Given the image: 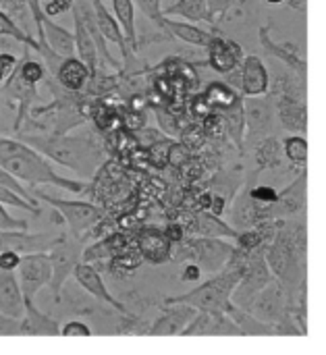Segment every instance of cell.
<instances>
[{
	"label": "cell",
	"instance_id": "obj_1",
	"mask_svg": "<svg viewBox=\"0 0 326 355\" xmlns=\"http://www.w3.org/2000/svg\"><path fill=\"white\" fill-rule=\"evenodd\" d=\"M0 168H4L17 181L29 185H54L71 193L85 191L83 181H75L58 175L48 158H44L37 150L29 148L21 139L0 137Z\"/></svg>",
	"mask_w": 326,
	"mask_h": 355
},
{
	"label": "cell",
	"instance_id": "obj_2",
	"mask_svg": "<svg viewBox=\"0 0 326 355\" xmlns=\"http://www.w3.org/2000/svg\"><path fill=\"white\" fill-rule=\"evenodd\" d=\"M21 141L81 177H94L100 166V146L89 135H21Z\"/></svg>",
	"mask_w": 326,
	"mask_h": 355
},
{
	"label": "cell",
	"instance_id": "obj_3",
	"mask_svg": "<svg viewBox=\"0 0 326 355\" xmlns=\"http://www.w3.org/2000/svg\"><path fill=\"white\" fill-rule=\"evenodd\" d=\"M243 264H246V254L237 252L229 258V262L218 270L216 277L200 283L196 289L183 293V295H173L164 302V306H189L196 312H216V314H227L231 308V295L243 275Z\"/></svg>",
	"mask_w": 326,
	"mask_h": 355
},
{
	"label": "cell",
	"instance_id": "obj_4",
	"mask_svg": "<svg viewBox=\"0 0 326 355\" xmlns=\"http://www.w3.org/2000/svg\"><path fill=\"white\" fill-rule=\"evenodd\" d=\"M183 245L175 252L179 258L194 262L200 266L202 272H216L221 270L229 258L235 254V248L221 241V239H208V237H200V239H189V241H181Z\"/></svg>",
	"mask_w": 326,
	"mask_h": 355
},
{
	"label": "cell",
	"instance_id": "obj_5",
	"mask_svg": "<svg viewBox=\"0 0 326 355\" xmlns=\"http://www.w3.org/2000/svg\"><path fill=\"white\" fill-rule=\"evenodd\" d=\"M266 248V245H264ZM264 248L256 250L252 254H246V264H243V275L231 295V304L246 310L250 302L275 279L266 260H264Z\"/></svg>",
	"mask_w": 326,
	"mask_h": 355
},
{
	"label": "cell",
	"instance_id": "obj_6",
	"mask_svg": "<svg viewBox=\"0 0 326 355\" xmlns=\"http://www.w3.org/2000/svg\"><path fill=\"white\" fill-rule=\"evenodd\" d=\"M35 200L46 202L52 210H56L60 214V218L67 223L71 235L75 239H79L83 233H87L89 229H94L100 218H102V210L89 202H79V200H60V198H52L46 193H37Z\"/></svg>",
	"mask_w": 326,
	"mask_h": 355
},
{
	"label": "cell",
	"instance_id": "obj_7",
	"mask_svg": "<svg viewBox=\"0 0 326 355\" xmlns=\"http://www.w3.org/2000/svg\"><path fill=\"white\" fill-rule=\"evenodd\" d=\"M289 297L285 293V285H281L277 279H273L246 308L248 314H252L256 320L277 327L279 322L289 318Z\"/></svg>",
	"mask_w": 326,
	"mask_h": 355
},
{
	"label": "cell",
	"instance_id": "obj_8",
	"mask_svg": "<svg viewBox=\"0 0 326 355\" xmlns=\"http://www.w3.org/2000/svg\"><path fill=\"white\" fill-rule=\"evenodd\" d=\"M81 245H79V239H69L65 235V239L54 245L50 252H48V260H50V266H52V277H50V289H52V295L54 300L58 302L60 300V291H62V285L65 281L69 279V275H73L75 266L81 262Z\"/></svg>",
	"mask_w": 326,
	"mask_h": 355
},
{
	"label": "cell",
	"instance_id": "obj_9",
	"mask_svg": "<svg viewBox=\"0 0 326 355\" xmlns=\"http://www.w3.org/2000/svg\"><path fill=\"white\" fill-rule=\"evenodd\" d=\"M50 277H52V266L48 254L23 256L17 268V281L21 287L23 302H35V295L40 293V289H44L50 283Z\"/></svg>",
	"mask_w": 326,
	"mask_h": 355
},
{
	"label": "cell",
	"instance_id": "obj_10",
	"mask_svg": "<svg viewBox=\"0 0 326 355\" xmlns=\"http://www.w3.org/2000/svg\"><path fill=\"white\" fill-rule=\"evenodd\" d=\"M65 239V233H29V231H0V252H15L19 256L48 254Z\"/></svg>",
	"mask_w": 326,
	"mask_h": 355
},
{
	"label": "cell",
	"instance_id": "obj_11",
	"mask_svg": "<svg viewBox=\"0 0 326 355\" xmlns=\"http://www.w3.org/2000/svg\"><path fill=\"white\" fill-rule=\"evenodd\" d=\"M181 337H243L237 324L227 314L196 312Z\"/></svg>",
	"mask_w": 326,
	"mask_h": 355
},
{
	"label": "cell",
	"instance_id": "obj_12",
	"mask_svg": "<svg viewBox=\"0 0 326 355\" xmlns=\"http://www.w3.org/2000/svg\"><path fill=\"white\" fill-rule=\"evenodd\" d=\"M73 277H75V279H77V283L83 287V291H87L89 295H94V297H96V300H100L102 304H106V306L114 308L117 312H121V314H125V316L133 318V312H131L125 304H121V302L110 293V289L106 287V283H104L102 275L98 272V268H96L94 264L79 262V264L75 266V270H73Z\"/></svg>",
	"mask_w": 326,
	"mask_h": 355
},
{
	"label": "cell",
	"instance_id": "obj_13",
	"mask_svg": "<svg viewBox=\"0 0 326 355\" xmlns=\"http://www.w3.org/2000/svg\"><path fill=\"white\" fill-rule=\"evenodd\" d=\"M241 106H243V119H246V129H248L246 133L250 137L264 135L266 131L273 129V121L277 114L273 98H262V96L243 98Z\"/></svg>",
	"mask_w": 326,
	"mask_h": 355
},
{
	"label": "cell",
	"instance_id": "obj_14",
	"mask_svg": "<svg viewBox=\"0 0 326 355\" xmlns=\"http://www.w3.org/2000/svg\"><path fill=\"white\" fill-rule=\"evenodd\" d=\"M208 50V67L221 75H227L231 73L233 69H237L243 60V48L229 40V37H223V35H212L210 44L206 46Z\"/></svg>",
	"mask_w": 326,
	"mask_h": 355
},
{
	"label": "cell",
	"instance_id": "obj_15",
	"mask_svg": "<svg viewBox=\"0 0 326 355\" xmlns=\"http://www.w3.org/2000/svg\"><path fill=\"white\" fill-rule=\"evenodd\" d=\"M241 96L254 98V96H266L271 85V73L264 64V60L256 54L243 56L241 64Z\"/></svg>",
	"mask_w": 326,
	"mask_h": 355
},
{
	"label": "cell",
	"instance_id": "obj_16",
	"mask_svg": "<svg viewBox=\"0 0 326 355\" xmlns=\"http://www.w3.org/2000/svg\"><path fill=\"white\" fill-rule=\"evenodd\" d=\"M275 112L281 119V125L293 135H304L308 127V108L306 98L302 96H275Z\"/></svg>",
	"mask_w": 326,
	"mask_h": 355
},
{
	"label": "cell",
	"instance_id": "obj_17",
	"mask_svg": "<svg viewBox=\"0 0 326 355\" xmlns=\"http://www.w3.org/2000/svg\"><path fill=\"white\" fill-rule=\"evenodd\" d=\"M260 44H262V48H264L268 54H273V56H275V60H279V62L287 64V69H289V71H293L298 77L306 79L308 62H306V56H304V54H300L298 46H293V44H289V42H285V44L275 42V40L271 37L268 27H260Z\"/></svg>",
	"mask_w": 326,
	"mask_h": 355
},
{
	"label": "cell",
	"instance_id": "obj_18",
	"mask_svg": "<svg viewBox=\"0 0 326 355\" xmlns=\"http://www.w3.org/2000/svg\"><path fill=\"white\" fill-rule=\"evenodd\" d=\"M135 250L150 264H164L173 256V243L160 229H146L135 239Z\"/></svg>",
	"mask_w": 326,
	"mask_h": 355
},
{
	"label": "cell",
	"instance_id": "obj_19",
	"mask_svg": "<svg viewBox=\"0 0 326 355\" xmlns=\"http://www.w3.org/2000/svg\"><path fill=\"white\" fill-rule=\"evenodd\" d=\"M304 206H306V175L295 179L287 189L279 193L277 204L268 208V216L271 220H283V218L300 214Z\"/></svg>",
	"mask_w": 326,
	"mask_h": 355
},
{
	"label": "cell",
	"instance_id": "obj_20",
	"mask_svg": "<svg viewBox=\"0 0 326 355\" xmlns=\"http://www.w3.org/2000/svg\"><path fill=\"white\" fill-rule=\"evenodd\" d=\"M194 316H196V310L189 306H179V304L166 306V312L160 318H156L148 335L150 337H177L187 329Z\"/></svg>",
	"mask_w": 326,
	"mask_h": 355
},
{
	"label": "cell",
	"instance_id": "obj_21",
	"mask_svg": "<svg viewBox=\"0 0 326 355\" xmlns=\"http://www.w3.org/2000/svg\"><path fill=\"white\" fill-rule=\"evenodd\" d=\"M25 312L19 320V335L23 337H60V327L35 308V302H23Z\"/></svg>",
	"mask_w": 326,
	"mask_h": 355
},
{
	"label": "cell",
	"instance_id": "obj_22",
	"mask_svg": "<svg viewBox=\"0 0 326 355\" xmlns=\"http://www.w3.org/2000/svg\"><path fill=\"white\" fill-rule=\"evenodd\" d=\"M92 10H94L96 25H98V31L102 33V37L108 40V42H112V44H117L119 50H121V54H123V58H125V64H129V60H131L133 54H129L125 35H123V31H121L114 15L108 10V6L104 4V0H92Z\"/></svg>",
	"mask_w": 326,
	"mask_h": 355
},
{
	"label": "cell",
	"instance_id": "obj_23",
	"mask_svg": "<svg viewBox=\"0 0 326 355\" xmlns=\"http://www.w3.org/2000/svg\"><path fill=\"white\" fill-rule=\"evenodd\" d=\"M54 81L62 87V89H67V92H71V94H79V92H85V87H87V83H89V71H87V67L77 58V56H69V58H62L60 60V64L56 67V71H54Z\"/></svg>",
	"mask_w": 326,
	"mask_h": 355
},
{
	"label": "cell",
	"instance_id": "obj_24",
	"mask_svg": "<svg viewBox=\"0 0 326 355\" xmlns=\"http://www.w3.org/2000/svg\"><path fill=\"white\" fill-rule=\"evenodd\" d=\"M25 312L21 287L15 272L0 270V314L12 320H21Z\"/></svg>",
	"mask_w": 326,
	"mask_h": 355
},
{
	"label": "cell",
	"instance_id": "obj_25",
	"mask_svg": "<svg viewBox=\"0 0 326 355\" xmlns=\"http://www.w3.org/2000/svg\"><path fill=\"white\" fill-rule=\"evenodd\" d=\"M71 10H73V21H75V33H73V37H75V54H77V58L87 67L89 77L94 79V77L98 75V64H100V60H98V50H96V44H94L92 35L87 33L83 21H81L79 10H77L75 6H73Z\"/></svg>",
	"mask_w": 326,
	"mask_h": 355
},
{
	"label": "cell",
	"instance_id": "obj_26",
	"mask_svg": "<svg viewBox=\"0 0 326 355\" xmlns=\"http://www.w3.org/2000/svg\"><path fill=\"white\" fill-rule=\"evenodd\" d=\"M162 31L179 37L181 42L185 44H191V46H200V48H206L212 40L214 33L202 29V27H196L194 23L189 21H179V19H171V17H164L162 19Z\"/></svg>",
	"mask_w": 326,
	"mask_h": 355
},
{
	"label": "cell",
	"instance_id": "obj_27",
	"mask_svg": "<svg viewBox=\"0 0 326 355\" xmlns=\"http://www.w3.org/2000/svg\"><path fill=\"white\" fill-rule=\"evenodd\" d=\"M189 227L194 233H200V237L208 239H221V237H237V231L221 220V216H214L210 212H200L191 216V225H183V229Z\"/></svg>",
	"mask_w": 326,
	"mask_h": 355
},
{
	"label": "cell",
	"instance_id": "obj_28",
	"mask_svg": "<svg viewBox=\"0 0 326 355\" xmlns=\"http://www.w3.org/2000/svg\"><path fill=\"white\" fill-rule=\"evenodd\" d=\"M114 19L125 35L129 54H135L137 50V27H135V4L133 0H110Z\"/></svg>",
	"mask_w": 326,
	"mask_h": 355
},
{
	"label": "cell",
	"instance_id": "obj_29",
	"mask_svg": "<svg viewBox=\"0 0 326 355\" xmlns=\"http://www.w3.org/2000/svg\"><path fill=\"white\" fill-rule=\"evenodd\" d=\"M162 15L164 17H175V15H179V17H183V19H187L189 23H214V19H212V15H210V10H208V4H206V0H175L171 6H166L164 10H162Z\"/></svg>",
	"mask_w": 326,
	"mask_h": 355
},
{
	"label": "cell",
	"instance_id": "obj_30",
	"mask_svg": "<svg viewBox=\"0 0 326 355\" xmlns=\"http://www.w3.org/2000/svg\"><path fill=\"white\" fill-rule=\"evenodd\" d=\"M227 316L237 324V329L241 331L243 337H277L275 327L256 320L252 314H248L246 310H241V308H237V306H233V304H231V308L227 310Z\"/></svg>",
	"mask_w": 326,
	"mask_h": 355
},
{
	"label": "cell",
	"instance_id": "obj_31",
	"mask_svg": "<svg viewBox=\"0 0 326 355\" xmlns=\"http://www.w3.org/2000/svg\"><path fill=\"white\" fill-rule=\"evenodd\" d=\"M202 96L206 98L212 110H227L241 100V94L231 85H227L225 81H210L202 92Z\"/></svg>",
	"mask_w": 326,
	"mask_h": 355
},
{
	"label": "cell",
	"instance_id": "obj_32",
	"mask_svg": "<svg viewBox=\"0 0 326 355\" xmlns=\"http://www.w3.org/2000/svg\"><path fill=\"white\" fill-rule=\"evenodd\" d=\"M281 141L277 137H262L256 146V162L260 168H273L281 164Z\"/></svg>",
	"mask_w": 326,
	"mask_h": 355
},
{
	"label": "cell",
	"instance_id": "obj_33",
	"mask_svg": "<svg viewBox=\"0 0 326 355\" xmlns=\"http://www.w3.org/2000/svg\"><path fill=\"white\" fill-rule=\"evenodd\" d=\"M0 35H4V37H12V40H17V42L25 44L27 48H33L35 52H42V48H40V44L35 42V37H33V35H29V33H25V31H23V27H21L17 21H12V19H10V15H8L6 10H2V8H0Z\"/></svg>",
	"mask_w": 326,
	"mask_h": 355
},
{
	"label": "cell",
	"instance_id": "obj_34",
	"mask_svg": "<svg viewBox=\"0 0 326 355\" xmlns=\"http://www.w3.org/2000/svg\"><path fill=\"white\" fill-rule=\"evenodd\" d=\"M15 73L21 77V81H25V83H29V85H37V83L44 81V77H46L44 64H42L40 60H35V58L29 56V48L25 50L23 60H19V67L15 69Z\"/></svg>",
	"mask_w": 326,
	"mask_h": 355
},
{
	"label": "cell",
	"instance_id": "obj_35",
	"mask_svg": "<svg viewBox=\"0 0 326 355\" xmlns=\"http://www.w3.org/2000/svg\"><path fill=\"white\" fill-rule=\"evenodd\" d=\"M289 162L298 166H306L308 162V139L304 135H287L281 144Z\"/></svg>",
	"mask_w": 326,
	"mask_h": 355
},
{
	"label": "cell",
	"instance_id": "obj_36",
	"mask_svg": "<svg viewBox=\"0 0 326 355\" xmlns=\"http://www.w3.org/2000/svg\"><path fill=\"white\" fill-rule=\"evenodd\" d=\"M154 112H156V119H158V125L160 129L164 131V135H173V137H179L181 131H183V125L179 121L177 114H173L166 106H152Z\"/></svg>",
	"mask_w": 326,
	"mask_h": 355
},
{
	"label": "cell",
	"instance_id": "obj_37",
	"mask_svg": "<svg viewBox=\"0 0 326 355\" xmlns=\"http://www.w3.org/2000/svg\"><path fill=\"white\" fill-rule=\"evenodd\" d=\"M0 187H4V189H8V191H12V193H17L19 198H23L25 202H29L31 206H35V208H40L37 206V200H35V196H31L23 185H21V181H17L12 175H8L4 168H0Z\"/></svg>",
	"mask_w": 326,
	"mask_h": 355
},
{
	"label": "cell",
	"instance_id": "obj_38",
	"mask_svg": "<svg viewBox=\"0 0 326 355\" xmlns=\"http://www.w3.org/2000/svg\"><path fill=\"white\" fill-rule=\"evenodd\" d=\"M248 196H250L252 202H256V204L262 206V208H271V206H275L277 200H279V191H277L275 187H268V185H258V187L250 189Z\"/></svg>",
	"mask_w": 326,
	"mask_h": 355
},
{
	"label": "cell",
	"instance_id": "obj_39",
	"mask_svg": "<svg viewBox=\"0 0 326 355\" xmlns=\"http://www.w3.org/2000/svg\"><path fill=\"white\" fill-rule=\"evenodd\" d=\"M73 4H75V0H40V10L44 17L54 19V17H60L67 10H71Z\"/></svg>",
	"mask_w": 326,
	"mask_h": 355
},
{
	"label": "cell",
	"instance_id": "obj_40",
	"mask_svg": "<svg viewBox=\"0 0 326 355\" xmlns=\"http://www.w3.org/2000/svg\"><path fill=\"white\" fill-rule=\"evenodd\" d=\"M133 4H137L139 6V10L144 12V17L146 19H150L152 23H156L158 27L162 25V19H164V15H162V0H133ZM162 29V27H160Z\"/></svg>",
	"mask_w": 326,
	"mask_h": 355
},
{
	"label": "cell",
	"instance_id": "obj_41",
	"mask_svg": "<svg viewBox=\"0 0 326 355\" xmlns=\"http://www.w3.org/2000/svg\"><path fill=\"white\" fill-rule=\"evenodd\" d=\"M0 204H2V206H12V208L25 210V212H33V214L40 212V208L31 206L29 202H25L23 198H19L17 193L8 191V189H4V187H0Z\"/></svg>",
	"mask_w": 326,
	"mask_h": 355
},
{
	"label": "cell",
	"instance_id": "obj_42",
	"mask_svg": "<svg viewBox=\"0 0 326 355\" xmlns=\"http://www.w3.org/2000/svg\"><path fill=\"white\" fill-rule=\"evenodd\" d=\"M60 337H69V339H87L92 337V329L81 322V320H71L60 329Z\"/></svg>",
	"mask_w": 326,
	"mask_h": 355
},
{
	"label": "cell",
	"instance_id": "obj_43",
	"mask_svg": "<svg viewBox=\"0 0 326 355\" xmlns=\"http://www.w3.org/2000/svg\"><path fill=\"white\" fill-rule=\"evenodd\" d=\"M187 160H189V148H185L183 144H171V146H169L166 164H173V166H183Z\"/></svg>",
	"mask_w": 326,
	"mask_h": 355
},
{
	"label": "cell",
	"instance_id": "obj_44",
	"mask_svg": "<svg viewBox=\"0 0 326 355\" xmlns=\"http://www.w3.org/2000/svg\"><path fill=\"white\" fill-rule=\"evenodd\" d=\"M29 225L25 220H19V218H12L6 208L0 204V231H27Z\"/></svg>",
	"mask_w": 326,
	"mask_h": 355
},
{
	"label": "cell",
	"instance_id": "obj_45",
	"mask_svg": "<svg viewBox=\"0 0 326 355\" xmlns=\"http://www.w3.org/2000/svg\"><path fill=\"white\" fill-rule=\"evenodd\" d=\"M189 112H191L198 121H202V119H206V116L212 112V108H210V104L206 102V98H204L202 94H196V96L189 100Z\"/></svg>",
	"mask_w": 326,
	"mask_h": 355
},
{
	"label": "cell",
	"instance_id": "obj_46",
	"mask_svg": "<svg viewBox=\"0 0 326 355\" xmlns=\"http://www.w3.org/2000/svg\"><path fill=\"white\" fill-rule=\"evenodd\" d=\"M17 64H19V60H17L15 54L0 52V83H4L12 75V71L17 69Z\"/></svg>",
	"mask_w": 326,
	"mask_h": 355
},
{
	"label": "cell",
	"instance_id": "obj_47",
	"mask_svg": "<svg viewBox=\"0 0 326 355\" xmlns=\"http://www.w3.org/2000/svg\"><path fill=\"white\" fill-rule=\"evenodd\" d=\"M235 2H237V0H206L208 10H210V15H212L214 21H216V19H223V17L233 8Z\"/></svg>",
	"mask_w": 326,
	"mask_h": 355
},
{
	"label": "cell",
	"instance_id": "obj_48",
	"mask_svg": "<svg viewBox=\"0 0 326 355\" xmlns=\"http://www.w3.org/2000/svg\"><path fill=\"white\" fill-rule=\"evenodd\" d=\"M21 258L19 254L15 252H0V270H6V272H15L21 264Z\"/></svg>",
	"mask_w": 326,
	"mask_h": 355
},
{
	"label": "cell",
	"instance_id": "obj_49",
	"mask_svg": "<svg viewBox=\"0 0 326 355\" xmlns=\"http://www.w3.org/2000/svg\"><path fill=\"white\" fill-rule=\"evenodd\" d=\"M164 235H166V239H169L173 245H177V243H181V241L185 239V229H183L179 223H171V225H166Z\"/></svg>",
	"mask_w": 326,
	"mask_h": 355
},
{
	"label": "cell",
	"instance_id": "obj_50",
	"mask_svg": "<svg viewBox=\"0 0 326 355\" xmlns=\"http://www.w3.org/2000/svg\"><path fill=\"white\" fill-rule=\"evenodd\" d=\"M200 277H202V270H200V266H198V264L187 262V264L183 266L181 281H185V283H196V281H200Z\"/></svg>",
	"mask_w": 326,
	"mask_h": 355
},
{
	"label": "cell",
	"instance_id": "obj_51",
	"mask_svg": "<svg viewBox=\"0 0 326 355\" xmlns=\"http://www.w3.org/2000/svg\"><path fill=\"white\" fill-rule=\"evenodd\" d=\"M10 2H21V4H27L29 0H0V4H2V6H6V4H10Z\"/></svg>",
	"mask_w": 326,
	"mask_h": 355
},
{
	"label": "cell",
	"instance_id": "obj_52",
	"mask_svg": "<svg viewBox=\"0 0 326 355\" xmlns=\"http://www.w3.org/2000/svg\"><path fill=\"white\" fill-rule=\"evenodd\" d=\"M268 4H285L287 0H266Z\"/></svg>",
	"mask_w": 326,
	"mask_h": 355
}]
</instances>
